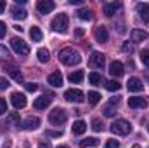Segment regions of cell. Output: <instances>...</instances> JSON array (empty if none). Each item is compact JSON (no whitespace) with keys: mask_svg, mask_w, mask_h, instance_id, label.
Returning <instances> with one entry per match:
<instances>
[{"mask_svg":"<svg viewBox=\"0 0 149 148\" xmlns=\"http://www.w3.org/2000/svg\"><path fill=\"white\" fill-rule=\"evenodd\" d=\"M45 134H47V136H52V138H59V136L63 134V131H47Z\"/></svg>","mask_w":149,"mask_h":148,"instance_id":"cell-40","label":"cell"},{"mask_svg":"<svg viewBox=\"0 0 149 148\" xmlns=\"http://www.w3.org/2000/svg\"><path fill=\"white\" fill-rule=\"evenodd\" d=\"M5 33H7V26H5L3 21H0V38L5 37Z\"/></svg>","mask_w":149,"mask_h":148,"instance_id":"cell-39","label":"cell"},{"mask_svg":"<svg viewBox=\"0 0 149 148\" xmlns=\"http://www.w3.org/2000/svg\"><path fill=\"white\" fill-rule=\"evenodd\" d=\"M70 82L71 84H80L81 80H83V72L81 70H76V72H73V73H70Z\"/></svg>","mask_w":149,"mask_h":148,"instance_id":"cell-28","label":"cell"},{"mask_svg":"<svg viewBox=\"0 0 149 148\" xmlns=\"http://www.w3.org/2000/svg\"><path fill=\"white\" fill-rule=\"evenodd\" d=\"M88 82L92 85H102V77L97 73V72H92V73L88 75Z\"/></svg>","mask_w":149,"mask_h":148,"instance_id":"cell-29","label":"cell"},{"mask_svg":"<svg viewBox=\"0 0 149 148\" xmlns=\"http://www.w3.org/2000/svg\"><path fill=\"white\" fill-rule=\"evenodd\" d=\"M49 84L52 87H61L63 85V75H61V72H54V73L49 75Z\"/></svg>","mask_w":149,"mask_h":148,"instance_id":"cell-22","label":"cell"},{"mask_svg":"<svg viewBox=\"0 0 149 148\" xmlns=\"http://www.w3.org/2000/svg\"><path fill=\"white\" fill-rule=\"evenodd\" d=\"M146 38H148V33H146L144 30L134 28V30L130 32V40H132V42H142V40H146Z\"/></svg>","mask_w":149,"mask_h":148,"instance_id":"cell-20","label":"cell"},{"mask_svg":"<svg viewBox=\"0 0 149 148\" xmlns=\"http://www.w3.org/2000/svg\"><path fill=\"white\" fill-rule=\"evenodd\" d=\"M37 58H38L40 63H47V61L50 59V54H49V51H47L45 47H42V49L37 51Z\"/></svg>","mask_w":149,"mask_h":148,"instance_id":"cell-27","label":"cell"},{"mask_svg":"<svg viewBox=\"0 0 149 148\" xmlns=\"http://www.w3.org/2000/svg\"><path fill=\"white\" fill-rule=\"evenodd\" d=\"M10 47H12V51L16 52V54H19V56H26V54H30V45L23 40V38H10Z\"/></svg>","mask_w":149,"mask_h":148,"instance_id":"cell-5","label":"cell"},{"mask_svg":"<svg viewBox=\"0 0 149 148\" xmlns=\"http://www.w3.org/2000/svg\"><path fill=\"white\" fill-rule=\"evenodd\" d=\"M9 120H10V122H14L16 125H19V117H17V113H12V115H9Z\"/></svg>","mask_w":149,"mask_h":148,"instance_id":"cell-41","label":"cell"},{"mask_svg":"<svg viewBox=\"0 0 149 148\" xmlns=\"http://www.w3.org/2000/svg\"><path fill=\"white\" fill-rule=\"evenodd\" d=\"M66 120H68V113L64 108H54L49 113V122L54 125H63Z\"/></svg>","mask_w":149,"mask_h":148,"instance_id":"cell-4","label":"cell"},{"mask_svg":"<svg viewBox=\"0 0 149 148\" xmlns=\"http://www.w3.org/2000/svg\"><path fill=\"white\" fill-rule=\"evenodd\" d=\"M132 148H141V147H139V145H134V147H132Z\"/></svg>","mask_w":149,"mask_h":148,"instance_id":"cell-48","label":"cell"},{"mask_svg":"<svg viewBox=\"0 0 149 148\" xmlns=\"http://www.w3.org/2000/svg\"><path fill=\"white\" fill-rule=\"evenodd\" d=\"M120 87H121V85H120L116 80H108V82H106V89H108V91H111V92L120 91Z\"/></svg>","mask_w":149,"mask_h":148,"instance_id":"cell-32","label":"cell"},{"mask_svg":"<svg viewBox=\"0 0 149 148\" xmlns=\"http://www.w3.org/2000/svg\"><path fill=\"white\" fill-rule=\"evenodd\" d=\"M127 89H128L130 92H141V91H144V84H142L141 78L132 77V78H128V82H127Z\"/></svg>","mask_w":149,"mask_h":148,"instance_id":"cell-9","label":"cell"},{"mask_svg":"<svg viewBox=\"0 0 149 148\" xmlns=\"http://www.w3.org/2000/svg\"><path fill=\"white\" fill-rule=\"evenodd\" d=\"M3 72L7 75H10L16 82H23V73L19 72L17 66H14V65H5V66H3Z\"/></svg>","mask_w":149,"mask_h":148,"instance_id":"cell-11","label":"cell"},{"mask_svg":"<svg viewBox=\"0 0 149 148\" xmlns=\"http://www.w3.org/2000/svg\"><path fill=\"white\" fill-rule=\"evenodd\" d=\"M123 51H132V45H128V44H125V45H123Z\"/></svg>","mask_w":149,"mask_h":148,"instance_id":"cell-46","label":"cell"},{"mask_svg":"<svg viewBox=\"0 0 149 148\" xmlns=\"http://www.w3.org/2000/svg\"><path fill=\"white\" fill-rule=\"evenodd\" d=\"M83 33H85V32H83L81 28H76V30H74V35H76V37H81Z\"/></svg>","mask_w":149,"mask_h":148,"instance_id":"cell-42","label":"cell"},{"mask_svg":"<svg viewBox=\"0 0 149 148\" xmlns=\"http://www.w3.org/2000/svg\"><path fill=\"white\" fill-rule=\"evenodd\" d=\"M24 87H26V91H28V92H35V91L38 89V85H37V84H33V82H28Z\"/></svg>","mask_w":149,"mask_h":148,"instance_id":"cell-35","label":"cell"},{"mask_svg":"<svg viewBox=\"0 0 149 148\" xmlns=\"http://www.w3.org/2000/svg\"><path fill=\"white\" fill-rule=\"evenodd\" d=\"M109 73L113 77H116V78H120L121 75L125 73V70H123V65L120 63V61H113L111 65H109Z\"/></svg>","mask_w":149,"mask_h":148,"instance_id":"cell-19","label":"cell"},{"mask_svg":"<svg viewBox=\"0 0 149 148\" xmlns=\"http://www.w3.org/2000/svg\"><path fill=\"white\" fill-rule=\"evenodd\" d=\"M141 61H142L146 66H149V49H144V51L141 52Z\"/></svg>","mask_w":149,"mask_h":148,"instance_id":"cell-33","label":"cell"},{"mask_svg":"<svg viewBox=\"0 0 149 148\" xmlns=\"http://www.w3.org/2000/svg\"><path fill=\"white\" fill-rule=\"evenodd\" d=\"M68 25H70V19H68L66 14H59V16H56V18L52 19V23H50L52 30L57 32V33H64V32L68 30Z\"/></svg>","mask_w":149,"mask_h":148,"instance_id":"cell-3","label":"cell"},{"mask_svg":"<svg viewBox=\"0 0 149 148\" xmlns=\"http://www.w3.org/2000/svg\"><path fill=\"white\" fill-rule=\"evenodd\" d=\"M38 125H40V118L38 117H28L23 122V129L24 131H35V129H38Z\"/></svg>","mask_w":149,"mask_h":148,"instance_id":"cell-15","label":"cell"},{"mask_svg":"<svg viewBox=\"0 0 149 148\" xmlns=\"http://www.w3.org/2000/svg\"><path fill=\"white\" fill-rule=\"evenodd\" d=\"M111 132L113 134H118V136H125V134H128L130 131H132V124L128 122V120H125V118H116L114 122L111 124Z\"/></svg>","mask_w":149,"mask_h":148,"instance_id":"cell-2","label":"cell"},{"mask_svg":"<svg viewBox=\"0 0 149 148\" xmlns=\"http://www.w3.org/2000/svg\"><path fill=\"white\" fill-rule=\"evenodd\" d=\"M38 148H52V147H50V143H45V141H43V143L38 145Z\"/></svg>","mask_w":149,"mask_h":148,"instance_id":"cell-44","label":"cell"},{"mask_svg":"<svg viewBox=\"0 0 149 148\" xmlns=\"http://www.w3.org/2000/svg\"><path fill=\"white\" fill-rule=\"evenodd\" d=\"M118 9H120V2H106V4H102V12H104L108 18L114 16Z\"/></svg>","mask_w":149,"mask_h":148,"instance_id":"cell-13","label":"cell"},{"mask_svg":"<svg viewBox=\"0 0 149 148\" xmlns=\"http://www.w3.org/2000/svg\"><path fill=\"white\" fill-rule=\"evenodd\" d=\"M5 11V0H0V14Z\"/></svg>","mask_w":149,"mask_h":148,"instance_id":"cell-43","label":"cell"},{"mask_svg":"<svg viewBox=\"0 0 149 148\" xmlns=\"http://www.w3.org/2000/svg\"><path fill=\"white\" fill-rule=\"evenodd\" d=\"M70 4H73V5H81L83 0H70Z\"/></svg>","mask_w":149,"mask_h":148,"instance_id":"cell-45","label":"cell"},{"mask_svg":"<svg viewBox=\"0 0 149 148\" xmlns=\"http://www.w3.org/2000/svg\"><path fill=\"white\" fill-rule=\"evenodd\" d=\"M88 63H90V66H94V68H102L104 63H106V58H104L102 52H92Z\"/></svg>","mask_w":149,"mask_h":148,"instance_id":"cell-10","label":"cell"},{"mask_svg":"<svg viewBox=\"0 0 149 148\" xmlns=\"http://www.w3.org/2000/svg\"><path fill=\"white\" fill-rule=\"evenodd\" d=\"M94 37H95V40H97L99 44H106V42H108V38H109L106 26H97V28H95V32H94Z\"/></svg>","mask_w":149,"mask_h":148,"instance_id":"cell-16","label":"cell"},{"mask_svg":"<svg viewBox=\"0 0 149 148\" xmlns=\"http://www.w3.org/2000/svg\"><path fill=\"white\" fill-rule=\"evenodd\" d=\"M50 103H52V98H50V96H40V98H37V99L33 101V106H35L37 110H45Z\"/></svg>","mask_w":149,"mask_h":148,"instance_id":"cell-17","label":"cell"},{"mask_svg":"<svg viewBox=\"0 0 149 148\" xmlns=\"http://www.w3.org/2000/svg\"><path fill=\"white\" fill-rule=\"evenodd\" d=\"M10 103H12V106H14L16 110L24 108V106H26V96H24L23 92H12V94H10Z\"/></svg>","mask_w":149,"mask_h":148,"instance_id":"cell-7","label":"cell"},{"mask_svg":"<svg viewBox=\"0 0 149 148\" xmlns=\"http://www.w3.org/2000/svg\"><path fill=\"white\" fill-rule=\"evenodd\" d=\"M87 98H88V103H90V105H97V103L101 101V94L95 92V91H90Z\"/></svg>","mask_w":149,"mask_h":148,"instance_id":"cell-30","label":"cell"},{"mask_svg":"<svg viewBox=\"0 0 149 148\" xmlns=\"http://www.w3.org/2000/svg\"><path fill=\"white\" fill-rule=\"evenodd\" d=\"M71 131H73V134H83L87 131V124L83 120H76L73 124V127H71Z\"/></svg>","mask_w":149,"mask_h":148,"instance_id":"cell-23","label":"cell"},{"mask_svg":"<svg viewBox=\"0 0 149 148\" xmlns=\"http://www.w3.org/2000/svg\"><path fill=\"white\" fill-rule=\"evenodd\" d=\"M92 129H94L95 132H101V131L104 129V124H102V120H101V118H94V120H92Z\"/></svg>","mask_w":149,"mask_h":148,"instance_id":"cell-31","label":"cell"},{"mask_svg":"<svg viewBox=\"0 0 149 148\" xmlns=\"http://www.w3.org/2000/svg\"><path fill=\"white\" fill-rule=\"evenodd\" d=\"M10 12H12V18H14V19H17V21H23V19H26V18H28V12H26L23 7H17V5H14Z\"/></svg>","mask_w":149,"mask_h":148,"instance_id":"cell-21","label":"cell"},{"mask_svg":"<svg viewBox=\"0 0 149 148\" xmlns=\"http://www.w3.org/2000/svg\"><path fill=\"white\" fill-rule=\"evenodd\" d=\"M99 140L97 138H85V140H81L80 141V147L81 148H92V147H99Z\"/></svg>","mask_w":149,"mask_h":148,"instance_id":"cell-24","label":"cell"},{"mask_svg":"<svg viewBox=\"0 0 149 148\" xmlns=\"http://www.w3.org/2000/svg\"><path fill=\"white\" fill-rule=\"evenodd\" d=\"M80 54H78V51H74L71 47H66V49H63L61 52H59V61L63 63V65H66V66H74V65H78L80 63Z\"/></svg>","mask_w":149,"mask_h":148,"instance_id":"cell-1","label":"cell"},{"mask_svg":"<svg viewBox=\"0 0 149 148\" xmlns=\"http://www.w3.org/2000/svg\"><path fill=\"white\" fill-rule=\"evenodd\" d=\"M148 131H149V125H148Z\"/></svg>","mask_w":149,"mask_h":148,"instance_id":"cell-49","label":"cell"},{"mask_svg":"<svg viewBox=\"0 0 149 148\" xmlns=\"http://www.w3.org/2000/svg\"><path fill=\"white\" fill-rule=\"evenodd\" d=\"M64 98H66V101H70V103H83V101H85V94H83L80 89H68V91L64 92Z\"/></svg>","mask_w":149,"mask_h":148,"instance_id":"cell-6","label":"cell"},{"mask_svg":"<svg viewBox=\"0 0 149 148\" xmlns=\"http://www.w3.org/2000/svg\"><path fill=\"white\" fill-rule=\"evenodd\" d=\"M57 148H70V147H68V145H59Z\"/></svg>","mask_w":149,"mask_h":148,"instance_id":"cell-47","label":"cell"},{"mask_svg":"<svg viewBox=\"0 0 149 148\" xmlns=\"http://www.w3.org/2000/svg\"><path fill=\"white\" fill-rule=\"evenodd\" d=\"M76 14H78V18L83 19V21H90V19H92V11H90L88 7H81Z\"/></svg>","mask_w":149,"mask_h":148,"instance_id":"cell-25","label":"cell"},{"mask_svg":"<svg viewBox=\"0 0 149 148\" xmlns=\"http://www.w3.org/2000/svg\"><path fill=\"white\" fill-rule=\"evenodd\" d=\"M128 106L130 108H146L148 106V99L146 98H141V96L128 98Z\"/></svg>","mask_w":149,"mask_h":148,"instance_id":"cell-14","label":"cell"},{"mask_svg":"<svg viewBox=\"0 0 149 148\" xmlns=\"http://www.w3.org/2000/svg\"><path fill=\"white\" fill-rule=\"evenodd\" d=\"M118 147H120V141H116V140H109L106 143V148H118Z\"/></svg>","mask_w":149,"mask_h":148,"instance_id":"cell-38","label":"cell"},{"mask_svg":"<svg viewBox=\"0 0 149 148\" xmlns=\"http://www.w3.org/2000/svg\"><path fill=\"white\" fill-rule=\"evenodd\" d=\"M7 56H9V51H7V47L0 45V61H2V59H7Z\"/></svg>","mask_w":149,"mask_h":148,"instance_id":"cell-34","label":"cell"},{"mask_svg":"<svg viewBox=\"0 0 149 148\" xmlns=\"http://www.w3.org/2000/svg\"><path fill=\"white\" fill-rule=\"evenodd\" d=\"M37 9L40 14H49L56 9V4L52 0H38L37 2Z\"/></svg>","mask_w":149,"mask_h":148,"instance_id":"cell-8","label":"cell"},{"mask_svg":"<svg viewBox=\"0 0 149 148\" xmlns=\"http://www.w3.org/2000/svg\"><path fill=\"white\" fill-rule=\"evenodd\" d=\"M30 37L33 42H40L42 38H43V33H42V30L38 28V26H31V30H30Z\"/></svg>","mask_w":149,"mask_h":148,"instance_id":"cell-26","label":"cell"},{"mask_svg":"<svg viewBox=\"0 0 149 148\" xmlns=\"http://www.w3.org/2000/svg\"><path fill=\"white\" fill-rule=\"evenodd\" d=\"M10 84H9V80L7 78H3V77H0V91H3V89H7Z\"/></svg>","mask_w":149,"mask_h":148,"instance_id":"cell-37","label":"cell"},{"mask_svg":"<svg viewBox=\"0 0 149 148\" xmlns=\"http://www.w3.org/2000/svg\"><path fill=\"white\" fill-rule=\"evenodd\" d=\"M118 103H120V99H118V98H113L111 101L102 108L104 115H106V117H113V115L116 113V106H118Z\"/></svg>","mask_w":149,"mask_h":148,"instance_id":"cell-18","label":"cell"},{"mask_svg":"<svg viewBox=\"0 0 149 148\" xmlns=\"http://www.w3.org/2000/svg\"><path fill=\"white\" fill-rule=\"evenodd\" d=\"M7 111V101L3 98H0V115H3Z\"/></svg>","mask_w":149,"mask_h":148,"instance_id":"cell-36","label":"cell"},{"mask_svg":"<svg viewBox=\"0 0 149 148\" xmlns=\"http://www.w3.org/2000/svg\"><path fill=\"white\" fill-rule=\"evenodd\" d=\"M137 14H139L141 21L149 23V4H146V2H141V4H137Z\"/></svg>","mask_w":149,"mask_h":148,"instance_id":"cell-12","label":"cell"}]
</instances>
